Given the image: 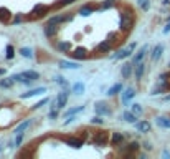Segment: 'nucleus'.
<instances>
[{"label":"nucleus","mask_w":170,"mask_h":159,"mask_svg":"<svg viewBox=\"0 0 170 159\" xmlns=\"http://www.w3.org/2000/svg\"><path fill=\"white\" fill-rule=\"evenodd\" d=\"M20 22H22V17H17V18H15V20H13V23L17 25V23H20Z\"/></svg>","instance_id":"45"},{"label":"nucleus","mask_w":170,"mask_h":159,"mask_svg":"<svg viewBox=\"0 0 170 159\" xmlns=\"http://www.w3.org/2000/svg\"><path fill=\"white\" fill-rule=\"evenodd\" d=\"M60 66H63V68H78L79 65L76 61H68V60H61L60 61Z\"/></svg>","instance_id":"25"},{"label":"nucleus","mask_w":170,"mask_h":159,"mask_svg":"<svg viewBox=\"0 0 170 159\" xmlns=\"http://www.w3.org/2000/svg\"><path fill=\"white\" fill-rule=\"evenodd\" d=\"M93 12H94L93 5H83V7H81V10H79V13H81V15H84V17H89Z\"/></svg>","instance_id":"23"},{"label":"nucleus","mask_w":170,"mask_h":159,"mask_svg":"<svg viewBox=\"0 0 170 159\" xmlns=\"http://www.w3.org/2000/svg\"><path fill=\"white\" fill-rule=\"evenodd\" d=\"M132 65L134 63H124V65H122V68H121L122 78H129V76L132 75Z\"/></svg>","instance_id":"12"},{"label":"nucleus","mask_w":170,"mask_h":159,"mask_svg":"<svg viewBox=\"0 0 170 159\" xmlns=\"http://www.w3.org/2000/svg\"><path fill=\"white\" fill-rule=\"evenodd\" d=\"M22 139H23V134H18L17 139H15V144H17V146H20V144H22Z\"/></svg>","instance_id":"41"},{"label":"nucleus","mask_w":170,"mask_h":159,"mask_svg":"<svg viewBox=\"0 0 170 159\" xmlns=\"http://www.w3.org/2000/svg\"><path fill=\"white\" fill-rule=\"evenodd\" d=\"M5 73V70H2V68H0V75H4Z\"/></svg>","instance_id":"46"},{"label":"nucleus","mask_w":170,"mask_h":159,"mask_svg":"<svg viewBox=\"0 0 170 159\" xmlns=\"http://www.w3.org/2000/svg\"><path fill=\"white\" fill-rule=\"evenodd\" d=\"M147 50H149V46L147 45H144V46H141V50L136 53V56H134V60H132V63L134 65H137V63H141L142 60H144V56H145V53H147Z\"/></svg>","instance_id":"7"},{"label":"nucleus","mask_w":170,"mask_h":159,"mask_svg":"<svg viewBox=\"0 0 170 159\" xmlns=\"http://www.w3.org/2000/svg\"><path fill=\"white\" fill-rule=\"evenodd\" d=\"M73 91H75L76 95H81V93L84 91V85L83 83H76L75 86H73Z\"/></svg>","instance_id":"31"},{"label":"nucleus","mask_w":170,"mask_h":159,"mask_svg":"<svg viewBox=\"0 0 170 159\" xmlns=\"http://www.w3.org/2000/svg\"><path fill=\"white\" fill-rule=\"evenodd\" d=\"M13 83H15V81H13V78H12V76H10V78H4V80H0V86H2V88H10V86H12Z\"/></svg>","instance_id":"27"},{"label":"nucleus","mask_w":170,"mask_h":159,"mask_svg":"<svg viewBox=\"0 0 170 159\" xmlns=\"http://www.w3.org/2000/svg\"><path fill=\"white\" fill-rule=\"evenodd\" d=\"M134 96H136V90H134V88H126L124 93H122V103L127 105V103L132 100Z\"/></svg>","instance_id":"8"},{"label":"nucleus","mask_w":170,"mask_h":159,"mask_svg":"<svg viewBox=\"0 0 170 159\" xmlns=\"http://www.w3.org/2000/svg\"><path fill=\"white\" fill-rule=\"evenodd\" d=\"M13 55H15V50H13V46L12 45H9L7 46V58H13Z\"/></svg>","instance_id":"36"},{"label":"nucleus","mask_w":170,"mask_h":159,"mask_svg":"<svg viewBox=\"0 0 170 159\" xmlns=\"http://www.w3.org/2000/svg\"><path fill=\"white\" fill-rule=\"evenodd\" d=\"M134 27V15L131 12H124L122 13V17H121V22H119V28L122 32H129V30H132Z\"/></svg>","instance_id":"1"},{"label":"nucleus","mask_w":170,"mask_h":159,"mask_svg":"<svg viewBox=\"0 0 170 159\" xmlns=\"http://www.w3.org/2000/svg\"><path fill=\"white\" fill-rule=\"evenodd\" d=\"M55 81H56L58 85H61V86H68V83L65 81V78H63V76H56V78H55Z\"/></svg>","instance_id":"37"},{"label":"nucleus","mask_w":170,"mask_h":159,"mask_svg":"<svg viewBox=\"0 0 170 159\" xmlns=\"http://www.w3.org/2000/svg\"><path fill=\"white\" fill-rule=\"evenodd\" d=\"M108 141H109V133L108 131H99V133H96L94 139H93V142L98 144V146H104V144H108Z\"/></svg>","instance_id":"4"},{"label":"nucleus","mask_w":170,"mask_h":159,"mask_svg":"<svg viewBox=\"0 0 170 159\" xmlns=\"http://www.w3.org/2000/svg\"><path fill=\"white\" fill-rule=\"evenodd\" d=\"M68 20V17H63V15H56V17L50 18V22L48 23H55V25H58V23H61V22Z\"/></svg>","instance_id":"28"},{"label":"nucleus","mask_w":170,"mask_h":159,"mask_svg":"<svg viewBox=\"0 0 170 159\" xmlns=\"http://www.w3.org/2000/svg\"><path fill=\"white\" fill-rule=\"evenodd\" d=\"M144 71H145V63L141 61V63H137L136 65V71H134V75H136V80H141L142 75H144Z\"/></svg>","instance_id":"14"},{"label":"nucleus","mask_w":170,"mask_h":159,"mask_svg":"<svg viewBox=\"0 0 170 159\" xmlns=\"http://www.w3.org/2000/svg\"><path fill=\"white\" fill-rule=\"evenodd\" d=\"M46 90L45 88H33V90H28L27 93H22V98L23 100H27V98H32V96H37V95H42V93H45Z\"/></svg>","instance_id":"9"},{"label":"nucleus","mask_w":170,"mask_h":159,"mask_svg":"<svg viewBox=\"0 0 170 159\" xmlns=\"http://www.w3.org/2000/svg\"><path fill=\"white\" fill-rule=\"evenodd\" d=\"M86 55H88V51H86V48H83V46H79V48H76L73 53H71V56L75 60H83V58H86Z\"/></svg>","instance_id":"11"},{"label":"nucleus","mask_w":170,"mask_h":159,"mask_svg":"<svg viewBox=\"0 0 170 159\" xmlns=\"http://www.w3.org/2000/svg\"><path fill=\"white\" fill-rule=\"evenodd\" d=\"M137 5H141V9L144 10V12H147V10H149V7H150L149 0H137Z\"/></svg>","instance_id":"30"},{"label":"nucleus","mask_w":170,"mask_h":159,"mask_svg":"<svg viewBox=\"0 0 170 159\" xmlns=\"http://www.w3.org/2000/svg\"><path fill=\"white\" fill-rule=\"evenodd\" d=\"M132 113L136 114V116H141V114H142V108H141V105H137V103H136V105H132Z\"/></svg>","instance_id":"33"},{"label":"nucleus","mask_w":170,"mask_h":159,"mask_svg":"<svg viewBox=\"0 0 170 159\" xmlns=\"http://www.w3.org/2000/svg\"><path fill=\"white\" fill-rule=\"evenodd\" d=\"M116 4L114 0H104L103 5H101V9H109V7H112V5Z\"/></svg>","instance_id":"34"},{"label":"nucleus","mask_w":170,"mask_h":159,"mask_svg":"<svg viewBox=\"0 0 170 159\" xmlns=\"http://www.w3.org/2000/svg\"><path fill=\"white\" fill-rule=\"evenodd\" d=\"M124 141V136L121 133H112V136H111V144L112 146H117V144H121V142Z\"/></svg>","instance_id":"17"},{"label":"nucleus","mask_w":170,"mask_h":159,"mask_svg":"<svg viewBox=\"0 0 170 159\" xmlns=\"http://www.w3.org/2000/svg\"><path fill=\"white\" fill-rule=\"evenodd\" d=\"M144 147H145V149H152V146H150V142H145V144H144Z\"/></svg>","instance_id":"44"},{"label":"nucleus","mask_w":170,"mask_h":159,"mask_svg":"<svg viewBox=\"0 0 170 159\" xmlns=\"http://www.w3.org/2000/svg\"><path fill=\"white\" fill-rule=\"evenodd\" d=\"M139 116H136V114L132 113V111H124V113H122V119H124V121H127V123H134V124H136V119Z\"/></svg>","instance_id":"16"},{"label":"nucleus","mask_w":170,"mask_h":159,"mask_svg":"<svg viewBox=\"0 0 170 159\" xmlns=\"http://www.w3.org/2000/svg\"><path fill=\"white\" fill-rule=\"evenodd\" d=\"M169 66H170V63H169Z\"/></svg>","instance_id":"48"},{"label":"nucleus","mask_w":170,"mask_h":159,"mask_svg":"<svg viewBox=\"0 0 170 159\" xmlns=\"http://www.w3.org/2000/svg\"><path fill=\"white\" fill-rule=\"evenodd\" d=\"M10 17H12V13H10V10L9 9H0V20L2 22H9L10 20Z\"/></svg>","instance_id":"21"},{"label":"nucleus","mask_w":170,"mask_h":159,"mask_svg":"<svg viewBox=\"0 0 170 159\" xmlns=\"http://www.w3.org/2000/svg\"><path fill=\"white\" fill-rule=\"evenodd\" d=\"M139 149V144H137V142H131V144H129V151H137Z\"/></svg>","instance_id":"40"},{"label":"nucleus","mask_w":170,"mask_h":159,"mask_svg":"<svg viewBox=\"0 0 170 159\" xmlns=\"http://www.w3.org/2000/svg\"><path fill=\"white\" fill-rule=\"evenodd\" d=\"M75 0H61V2H58V7H65V5H68V4H73Z\"/></svg>","instance_id":"39"},{"label":"nucleus","mask_w":170,"mask_h":159,"mask_svg":"<svg viewBox=\"0 0 170 159\" xmlns=\"http://www.w3.org/2000/svg\"><path fill=\"white\" fill-rule=\"evenodd\" d=\"M94 111H96V114H101V116H109V114H111V108H109L104 101H98V103H96Z\"/></svg>","instance_id":"3"},{"label":"nucleus","mask_w":170,"mask_h":159,"mask_svg":"<svg viewBox=\"0 0 170 159\" xmlns=\"http://www.w3.org/2000/svg\"><path fill=\"white\" fill-rule=\"evenodd\" d=\"M55 33H56V25H55V23H48V25L45 27V35L46 37H53Z\"/></svg>","instance_id":"22"},{"label":"nucleus","mask_w":170,"mask_h":159,"mask_svg":"<svg viewBox=\"0 0 170 159\" xmlns=\"http://www.w3.org/2000/svg\"><path fill=\"white\" fill-rule=\"evenodd\" d=\"M157 124L160 128H170V118H157Z\"/></svg>","instance_id":"26"},{"label":"nucleus","mask_w":170,"mask_h":159,"mask_svg":"<svg viewBox=\"0 0 170 159\" xmlns=\"http://www.w3.org/2000/svg\"><path fill=\"white\" fill-rule=\"evenodd\" d=\"M56 46H58V50H61V51H70L71 50V43H58V45H56Z\"/></svg>","instance_id":"32"},{"label":"nucleus","mask_w":170,"mask_h":159,"mask_svg":"<svg viewBox=\"0 0 170 159\" xmlns=\"http://www.w3.org/2000/svg\"><path fill=\"white\" fill-rule=\"evenodd\" d=\"M55 103H56V108H65L66 103H68V91L60 93L58 96H56V101H55Z\"/></svg>","instance_id":"6"},{"label":"nucleus","mask_w":170,"mask_h":159,"mask_svg":"<svg viewBox=\"0 0 170 159\" xmlns=\"http://www.w3.org/2000/svg\"><path fill=\"white\" fill-rule=\"evenodd\" d=\"M121 91H122V85H121V83H116L114 86H111V88H109L108 95H109V96H116L117 93H121Z\"/></svg>","instance_id":"20"},{"label":"nucleus","mask_w":170,"mask_h":159,"mask_svg":"<svg viewBox=\"0 0 170 159\" xmlns=\"http://www.w3.org/2000/svg\"><path fill=\"white\" fill-rule=\"evenodd\" d=\"M30 124H32V119H27V121L20 123V124L17 126V129H15V133H17V134H23V131H25Z\"/></svg>","instance_id":"19"},{"label":"nucleus","mask_w":170,"mask_h":159,"mask_svg":"<svg viewBox=\"0 0 170 159\" xmlns=\"http://www.w3.org/2000/svg\"><path fill=\"white\" fill-rule=\"evenodd\" d=\"M136 46H137V43H131V45H127L126 48H122V50L117 51V53L114 55V58L121 60V58H127V56H131V55H132V51L136 50Z\"/></svg>","instance_id":"2"},{"label":"nucleus","mask_w":170,"mask_h":159,"mask_svg":"<svg viewBox=\"0 0 170 159\" xmlns=\"http://www.w3.org/2000/svg\"><path fill=\"white\" fill-rule=\"evenodd\" d=\"M162 51H164V46H162V45H157V46H154V50H152V55H150V58H152L154 61H157V60L160 58Z\"/></svg>","instance_id":"15"},{"label":"nucleus","mask_w":170,"mask_h":159,"mask_svg":"<svg viewBox=\"0 0 170 159\" xmlns=\"http://www.w3.org/2000/svg\"><path fill=\"white\" fill-rule=\"evenodd\" d=\"M20 53H22V56H25V58H32V56H33V53H32V48H27V46H23V48H22Z\"/></svg>","instance_id":"29"},{"label":"nucleus","mask_w":170,"mask_h":159,"mask_svg":"<svg viewBox=\"0 0 170 159\" xmlns=\"http://www.w3.org/2000/svg\"><path fill=\"white\" fill-rule=\"evenodd\" d=\"M170 32V20H169V23H167V27L164 28V33H169Z\"/></svg>","instance_id":"43"},{"label":"nucleus","mask_w":170,"mask_h":159,"mask_svg":"<svg viewBox=\"0 0 170 159\" xmlns=\"http://www.w3.org/2000/svg\"><path fill=\"white\" fill-rule=\"evenodd\" d=\"M136 129L139 133H149L150 131V123L149 121H137L136 123Z\"/></svg>","instance_id":"10"},{"label":"nucleus","mask_w":170,"mask_h":159,"mask_svg":"<svg viewBox=\"0 0 170 159\" xmlns=\"http://www.w3.org/2000/svg\"><path fill=\"white\" fill-rule=\"evenodd\" d=\"M79 111H84V106H76V108H70L65 113V118H68V116H75L76 113H79Z\"/></svg>","instance_id":"24"},{"label":"nucleus","mask_w":170,"mask_h":159,"mask_svg":"<svg viewBox=\"0 0 170 159\" xmlns=\"http://www.w3.org/2000/svg\"><path fill=\"white\" fill-rule=\"evenodd\" d=\"M46 103H48V98H43L42 101H38L37 105H35V106H32V108H33V109H38V108H42V106H45Z\"/></svg>","instance_id":"35"},{"label":"nucleus","mask_w":170,"mask_h":159,"mask_svg":"<svg viewBox=\"0 0 170 159\" xmlns=\"http://www.w3.org/2000/svg\"><path fill=\"white\" fill-rule=\"evenodd\" d=\"M0 151H2V147H0Z\"/></svg>","instance_id":"47"},{"label":"nucleus","mask_w":170,"mask_h":159,"mask_svg":"<svg viewBox=\"0 0 170 159\" xmlns=\"http://www.w3.org/2000/svg\"><path fill=\"white\" fill-rule=\"evenodd\" d=\"M91 123L93 124H103V119H101V114H98V116H94L91 119Z\"/></svg>","instance_id":"38"},{"label":"nucleus","mask_w":170,"mask_h":159,"mask_svg":"<svg viewBox=\"0 0 170 159\" xmlns=\"http://www.w3.org/2000/svg\"><path fill=\"white\" fill-rule=\"evenodd\" d=\"M66 144L68 146H73V147H83V144H84V139H76V138H68L66 139Z\"/></svg>","instance_id":"13"},{"label":"nucleus","mask_w":170,"mask_h":159,"mask_svg":"<svg viewBox=\"0 0 170 159\" xmlns=\"http://www.w3.org/2000/svg\"><path fill=\"white\" fill-rule=\"evenodd\" d=\"M56 116H58V111H55V109H53V111L50 113V118H51V119H55Z\"/></svg>","instance_id":"42"},{"label":"nucleus","mask_w":170,"mask_h":159,"mask_svg":"<svg viewBox=\"0 0 170 159\" xmlns=\"http://www.w3.org/2000/svg\"><path fill=\"white\" fill-rule=\"evenodd\" d=\"M111 45H112V43L109 42V40H106V42H101L99 45H98V51H101V53H106V51L111 50Z\"/></svg>","instance_id":"18"},{"label":"nucleus","mask_w":170,"mask_h":159,"mask_svg":"<svg viewBox=\"0 0 170 159\" xmlns=\"http://www.w3.org/2000/svg\"><path fill=\"white\" fill-rule=\"evenodd\" d=\"M48 12V7L46 5H35V9L32 10V18H38V17H43L45 13Z\"/></svg>","instance_id":"5"}]
</instances>
